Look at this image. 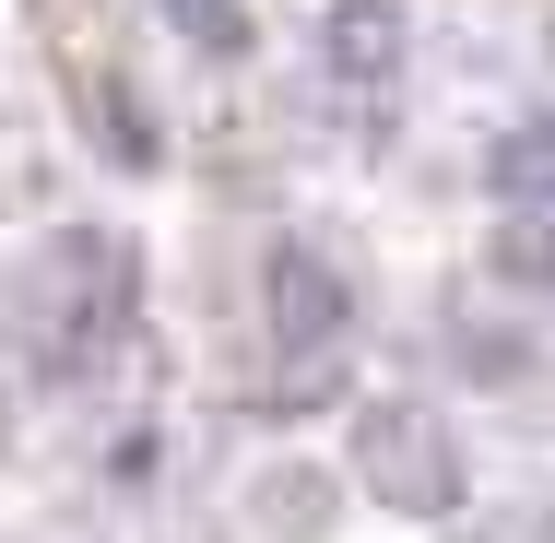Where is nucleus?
I'll list each match as a JSON object with an SVG mask.
<instances>
[{"mask_svg":"<svg viewBox=\"0 0 555 543\" xmlns=\"http://www.w3.org/2000/svg\"><path fill=\"white\" fill-rule=\"evenodd\" d=\"M142 331V248L118 224H48L12 272H0V354L36 402L95 390Z\"/></svg>","mask_w":555,"mask_h":543,"instance_id":"obj_1","label":"nucleus"},{"mask_svg":"<svg viewBox=\"0 0 555 543\" xmlns=\"http://www.w3.org/2000/svg\"><path fill=\"white\" fill-rule=\"evenodd\" d=\"M343 484L366 508L438 532V520L473 508V449L449 426V402H426V390H354L343 402Z\"/></svg>","mask_w":555,"mask_h":543,"instance_id":"obj_2","label":"nucleus"},{"mask_svg":"<svg viewBox=\"0 0 555 543\" xmlns=\"http://www.w3.org/2000/svg\"><path fill=\"white\" fill-rule=\"evenodd\" d=\"M354 320H366L354 260H343L320 224H272L260 260H248V331H260V354L284 366V390H296V378H343Z\"/></svg>","mask_w":555,"mask_h":543,"instance_id":"obj_3","label":"nucleus"},{"mask_svg":"<svg viewBox=\"0 0 555 543\" xmlns=\"http://www.w3.org/2000/svg\"><path fill=\"white\" fill-rule=\"evenodd\" d=\"M60 95H72V130L107 178H166L178 142H166V107L142 95V72L107 60V48H60Z\"/></svg>","mask_w":555,"mask_h":543,"instance_id":"obj_4","label":"nucleus"},{"mask_svg":"<svg viewBox=\"0 0 555 543\" xmlns=\"http://www.w3.org/2000/svg\"><path fill=\"white\" fill-rule=\"evenodd\" d=\"M308 60L343 107H402L414 83V0H320L308 12Z\"/></svg>","mask_w":555,"mask_h":543,"instance_id":"obj_5","label":"nucleus"},{"mask_svg":"<svg viewBox=\"0 0 555 543\" xmlns=\"http://www.w3.org/2000/svg\"><path fill=\"white\" fill-rule=\"evenodd\" d=\"M438 366L461 378V390H544L555 342H544V320H532V308L449 284V296H438Z\"/></svg>","mask_w":555,"mask_h":543,"instance_id":"obj_6","label":"nucleus"},{"mask_svg":"<svg viewBox=\"0 0 555 543\" xmlns=\"http://www.w3.org/2000/svg\"><path fill=\"white\" fill-rule=\"evenodd\" d=\"M343 484L332 461H308V449H284V461H260L248 473V520H260V543H332L343 532Z\"/></svg>","mask_w":555,"mask_h":543,"instance_id":"obj_7","label":"nucleus"},{"mask_svg":"<svg viewBox=\"0 0 555 543\" xmlns=\"http://www.w3.org/2000/svg\"><path fill=\"white\" fill-rule=\"evenodd\" d=\"M485 202L508 224H555V107H520L485 142Z\"/></svg>","mask_w":555,"mask_h":543,"instance_id":"obj_8","label":"nucleus"},{"mask_svg":"<svg viewBox=\"0 0 555 543\" xmlns=\"http://www.w3.org/2000/svg\"><path fill=\"white\" fill-rule=\"evenodd\" d=\"M154 24H166L190 60H214V72H248V60H260V12H248V0H154Z\"/></svg>","mask_w":555,"mask_h":543,"instance_id":"obj_9","label":"nucleus"},{"mask_svg":"<svg viewBox=\"0 0 555 543\" xmlns=\"http://www.w3.org/2000/svg\"><path fill=\"white\" fill-rule=\"evenodd\" d=\"M496 272H520V296H555V224H496Z\"/></svg>","mask_w":555,"mask_h":543,"instance_id":"obj_10","label":"nucleus"},{"mask_svg":"<svg viewBox=\"0 0 555 543\" xmlns=\"http://www.w3.org/2000/svg\"><path fill=\"white\" fill-rule=\"evenodd\" d=\"M154 461H166V437H154V426H130V437L107 449V484H118V496H142V484H154Z\"/></svg>","mask_w":555,"mask_h":543,"instance_id":"obj_11","label":"nucleus"},{"mask_svg":"<svg viewBox=\"0 0 555 543\" xmlns=\"http://www.w3.org/2000/svg\"><path fill=\"white\" fill-rule=\"evenodd\" d=\"M532 543H555V496H544V508H532Z\"/></svg>","mask_w":555,"mask_h":543,"instance_id":"obj_12","label":"nucleus"},{"mask_svg":"<svg viewBox=\"0 0 555 543\" xmlns=\"http://www.w3.org/2000/svg\"><path fill=\"white\" fill-rule=\"evenodd\" d=\"M544 48H555V12H544Z\"/></svg>","mask_w":555,"mask_h":543,"instance_id":"obj_13","label":"nucleus"},{"mask_svg":"<svg viewBox=\"0 0 555 543\" xmlns=\"http://www.w3.org/2000/svg\"><path fill=\"white\" fill-rule=\"evenodd\" d=\"M0 437H12V414H0Z\"/></svg>","mask_w":555,"mask_h":543,"instance_id":"obj_14","label":"nucleus"}]
</instances>
